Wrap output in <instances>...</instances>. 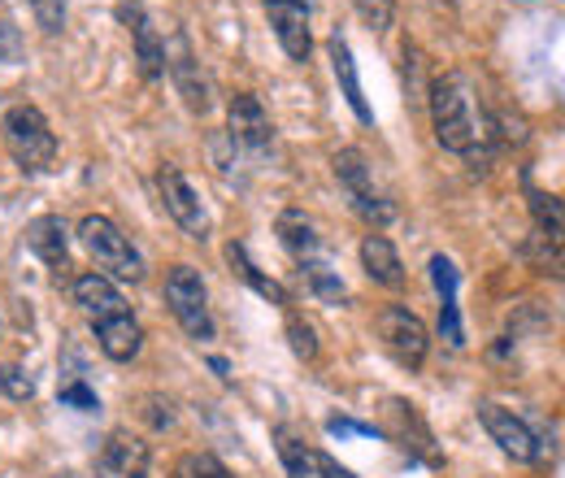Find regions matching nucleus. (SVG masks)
<instances>
[{
    "instance_id": "nucleus-1",
    "label": "nucleus",
    "mask_w": 565,
    "mask_h": 478,
    "mask_svg": "<svg viewBox=\"0 0 565 478\" xmlns=\"http://www.w3.org/2000/svg\"><path fill=\"white\" fill-rule=\"evenodd\" d=\"M430 127L439 148L457 152V157H475L479 148H488L492 139V118L479 100V87L466 70H448L435 78L430 87Z\"/></svg>"
},
{
    "instance_id": "nucleus-2",
    "label": "nucleus",
    "mask_w": 565,
    "mask_h": 478,
    "mask_svg": "<svg viewBox=\"0 0 565 478\" xmlns=\"http://www.w3.org/2000/svg\"><path fill=\"white\" fill-rule=\"evenodd\" d=\"M78 240H83V248L92 253V262L105 270V278H122V283H140L143 278L140 248L131 244V235H127L114 217L87 213V217L78 222Z\"/></svg>"
},
{
    "instance_id": "nucleus-3",
    "label": "nucleus",
    "mask_w": 565,
    "mask_h": 478,
    "mask_svg": "<svg viewBox=\"0 0 565 478\" xmlns=\"http://www.w3.org/2000/svg\"><path fill=\"white\" fill-rule=\"evenodd\" d=\"M0 139L22 170H49L57 161V136L35 105H13L0 123Z\"/></svg>"
},
{
    "instance_id": "nucleus-4",
    "label": "nucleus",
    "mask_w": 565,
    "mask_h": 478,
    "mask_svg": "<svg viewBox=\"0 0 565 478\" xmlns=\"http://www.w3.org/2000/svg\"><path fill=\"white\" fill-rule=\"evenodd\" d=\"M166 305L174 314V322L192 336V340H213V318H210V291L196 266H174L166 274Z\"/></svg>"
},
{
    "instance_id": "nucleus-5",
    "label": "nucleus",
    "mask_w": 565,
    "mask_h": 478,
    "mask_svg": "<svg viewBox=\"0 0 565 478\" xmlns=\"http://www.w3.org/2000/svg\"><path fill=\"white\" fill-rule=\"evenodd\" d=\"M335 179H340V188H344V196L353 201V209L365 217V222H374V226H387L392 217H396V205L374 188V170H370V161H365V152L361 148H344V152H335Z\"/></svg>"
},
{
    "instance_id": "nucleus-6",
    "label": "nucleus",
    "mask_w": 565,
    "mask_h": 478,
    "mask_svg": "<svg viewBox=\"0 0 565 478\" xmlns=\"http://www.w3.org/2000/svg\"><path fill=\"white\" fill-rule=\"evenodd\" d=\"M374 331H379L383 348H387L405 370H423L430 336H426L423 318H418L414 309H405V305H387V309L374 318Z\"/></svg>"
},
{
    "instance_id": "nucleus-7",
    "label": "nucleus",
    "mask_w": 565,
    "mask_h": 478,
    "mask_svg": "<svg viewBox=\"0 0 565 478\" xmlns=\"http://www.w3.org/2000/svg\"><path fill=\"white\" fill-rule=\"evenodd\" d=\"M157 192H161L166 213H170L192 240H210V209H205V201L196 196V188L183 179L179 166H161V174H157Z\"/></svg>"
},
{
    "instance_id": "nucleus-8",
    "label": "nucleus",
    "mask_w": 565,
    "mask_h": 478,
    "mask_svg": "<svg viewBox=\"0 0 565 478\" xmlns=\"http://www.w3.org/2000/svg\"><path fill=\"white\" fill-rule=\"evenodd\" d=\"M479 422H483V431L500 444V453H504V457H513L518 466H535V461H540V453H544V448H540L535 431H531V426H526L513 410L483 401V405H479Z\"/></svg>"
},
{
    "instance_id": "nucleus-9",
    "label": "nucleus",
    "mask_w": 565,
    "mask_h": 478,
    "mask_svg": "<svg viewBox=\"0 0 565 478\" xmlns=\"http://www.w3.org/2000/svg\"><path fill=\"white\" fill-rule=\"evenodd\" d=\"M166 70L174 74V87H179L183 105H188L192 114H210V109H213V87H210V78H205V70H201V62L192 57V49H188V35H183V31H170Z\"/></svg>"
},
{
    "instance_id": "nucleus-10",
    "label": "nucleus",
    "mask_w": 565,
    "mask_h": 478,
    "mask_svg": "<svg viewBox=\"0 0 565 478\" xmlns=\"http://www.w3.org/2000/svg\"><path fill=\"white\" fill-rule=\"evenodd\" d=\"M226 131H231V144H239L248 152H266L275 144V123H270V114L262 109V100L253 92L231 96V105H226Z\"/></svg>"
},
{
    "instance_id": "nucleus-11",
    "label": "nucleus",
    "mask_w": 565,
    "mask_h": 478,
    "mask_svg": "<svg viewBox=\"0 0 565 478\" xmlns=\"http://www.w3.org/2000/svg\"><path fill=\"white\" fill-rule=\"evenodd\" d=\"M118 18L127 22V31H131V40H136V62H140V74L148 78V83H157V78H161V70H166V40H161V31H157L152 13L143 9L140 0H131V4H122V9H118Z\"/></svg>"
},
{
    "instance_id": "nucleus-12",
    "label": "nucleus",
    "mask_w": 565,
    "mask_h": 478,
    "mask_svg": "<svg viewBox=\"0 0 565 478\" xmlns=\"http://www.w3.org/2000/svg\"><path fill=\"white\" fill-rule=\"evenodd\" d=\"M266 13H270V26L279 35L282 53L291 62H309L313 53V31H309V4L305 0H266Z\"/></svg>"
},
{
    "instance_id": "nucleus-13",
    "label": "nucleus",
    "mask_w": 565,
    "mask_h": 478,
    "mask_svg": "<svg viewBox=\"0 0 565 478\" xmlns=\"http://www.w3.org/2000/svg\"><path fill=\"white\" fill-rule=\"evenodd\" d=\"M96 478H148V444L131 431H114L96 457Z\"/></svg>"
},
{
    "instance_id": "nucleus-14",
    "label": "nucleus",
    "mask_w": 565,
    "mask_h": 478,
    "mask_svg": "<svg viewBox=\"0 0 565 478\" xmlns=\"http://www.w3.org/2000/svg\"><path fill=\"white\" fill-rule=\"evenodd\" d=\"M26 248L53 274L71 270V231L57 213H40L35 222H26Z\"/></svg>"
},
{
    "instance_id": "nucleus-15",
    "label": "nucleus",
    "mask_w": 565,
    "mask_h": 478,
    "mask_svg": "<svg viewBox=\"0 0 565 478\" xmlns=\"http://www.w3.org/2000/svg\"><path fill=\"white\" fill-rule=\"evenodd\" d=\"M457 266L448 257H430V283L439 291V336L448 348H466V331H461V309H457Z\"/></svg>"
},
{
    "instance_id": "nucleus-16",
    "label": "nucleus",
    "mask_w": 565,
    "mask_h": 478,
    "mask_svg": "<svg viewBox=\"0 0 565 478\" xmlns=\"http://www.w3.org/2000/svg\"><path fill=\"white\" fill-rule=\"evenodd\" d=\"M71 296H74V305H78L92 322L114 318V314H122V309H127V300H122V291L114 287V278H105L100 270L78 274V278L71 283Z\"/></svg>"
},
{
    "instance_id": "nucleus-17",
    "label": "nucleus",
    "mask_w": 565,
    "mask_h": 478,
    "mask_svg": "<svg viewBox=\"0 0 565 478\" xmlns=\"http://www.w3.org/2000/svg\"><path fill=\"white\" fill-rule=\"evenodd\" d=\"M361 270L370 274V283L379 287H405V262L396 253V244L387 235H365L361 240Z\"/></svg>"
},
{
    "instance_id": "nucleus-18",
    "label": "nucleus",
    "mask_w": 565,
    "mask_h": 478,
    "mask_svg": "<svg viewBox=\"0 0 565 478\" xmlns=\"http://www.w3.org/2000/svg\"><path fill=\"white\" fill-rule=\"evenodd\" d=\"M92 327H96V343H100V352H105L109 361H131V357H140L143 331L127 309L114 314V318H100V322H92Z\"/></svg>"
},
{
    "instance_id": "nucleus-19",
    "label": "nucleus",
    "mask_w": 565,
    "mask_h": 478,
    "mask_svg": "<svg viewBox=\"0 0 565 478\" xmlns=\"http://www.w3.org/2000/svg\"><path fill=\"white\" fill-rule=\"evenodd\" d=\"M327 49H331V66H335L340 92H344L349 109L356 114V123H361V127H374V109H370V105H365V96H361V74H356V62H353V49H349V40L335 31Z\"/></svg>"
},
{
    "instance_id": "nucleus-20",
    "label": "nucleus",
    "mask_w": 565,
    "mask_h": 478,
    "mask_svg": "<svg viewBox=\"0 0 565 478\" xmlns=\"http://www.w3.org/2000/svg\"><path fill=\"white\" fill-rule=\"evenodd\" d=\"M275 448L287 478H331L327 475V457L318 448H309L291 426H275Z\"/></svg>"
},
{
    "instance_id": "nucleus-21",
    "label": "nucleus",
    "mask_w": 565,
    "mask_h": 478,
    "mask_svg": "<svg viewBox=\"0 0 565 478\" xmlns=\"http://www.w3.org/2000/svg\"><path fill=\"white\" fill-rule=\"evenodd\" d=\"M275 231H279L282 248L291 253V257H300V262H313V253H318V226H313V217L305 213V209H282L279 222H275Z\"/></svg>"
},
{
    "instance_id": "nucleus-22",
    "label": "nucleus",
    "mask_w": 565,
    "mask_h": 478,
    "mask_svg": "<svg viewBox=\"0 0 565 478\" xmlns=\"http://www.w3.org/2000/svg\"><path fill=\"white\" fill-rule=\"evenodd\" d=\"M226 262H231V270L239 274L262 300H275V305H287V287H282L279 278H270V274H262V266L248 257V248L244 244H226Z\"/></svg>"
},
{
    "instance_id": "nucleus-23",
    "label": "nucleus",
    "mask_w": 565,
    "mask_h": 478,
    "mask_svg": "<svg viewBox=\"0 0 565 478\" xmlns=\"http://www.w3.org/2000/svg\"><path fill=\"white\" fill-rule=\"evenodd\" d=\"M531 196V213H535V222H540V235H548V240H557L562 244V201L557 196H544V192H526Z\"/></svg>"
},
{
    "instance_id": "nucleus-24",
    "label": "nucleus",
    "mask_w": 565,
    "mask_h": 478,
    "mask_svg": "<svg viewBox=\"0 0 565 478\" xmlns=\"http://www.w3.org/2000/svg\"><path fill=\"white\" fill-rule=\"evenodd\" d=\"M179 478H235L213 453H188L183 461H179V470H174Z\"/></svg>"
},
{
    "instance_id": "nucleus-25",
    "label": "nucleus",
    "mask_w": 565,
    "mask_h": 478,
    "mask_svg": "<svg viewBox=\"0 0 565 478\" xmlns=\"http://www.w3.org/2000/svg\"><path fill=\"white\" fill-rule=\"evenodd\" d=\"M305 278H309V287H313V296H322V300H344V283L331 274V266L305 262Z\"/></svg>"
},
{
    "instance_id": "nucleus-26",
    "label": "nucleus",
    "mask_w": 565,
    "mask_h": 478,
    "mask_svg": "<svg viewBox=\"0 0 565 478\" xmlns=\"http://www.w3.org/2000/svg\"><path fill=\"white\" fill-rule=\"evenodd\" d=\"M26 4H31V13H35L44 35H62L66 31V0H26Z\"/></svg>"
},
{
    "instance_id": "nucleus-27",
    "label": "nucleus",
    "mask_w": 565,
    "mask_h": 478,
    "mask_svg": "<svg viewBox=\"0 0 565 478\" xmlns=\"http://www.w3.org/2000/svg\"><path fill=\"white\" fill-rule=\"evenodd\" d=\"M0 392H4L9 401H31V396H35V379H31L22 365H4V370H0Z\"/></svg>"
},
{
    "instance_id": "nucleus-28",
    "label": "nucleus",
    "mask_w": 565,
    "mask_h": 478,
    "mask_svg": "<svg viewBox=\"0 0 565 478\" xmlns=\"http://www.w3.org/2000/svg\"><path fill=\"white\" fill-rule=\"evenodd\" d=\"M287 336H291V352L300 361H313L318 357V340H313V327L300 322V318H287Z\"/></svg>"
},
{
    "instance_id": "nucleus-29",
    "label": "nucleus",
    "mask_w": 565,
    "mask_h": 478,
    "mask_svg": "<svg viewBox=\"0 0 565 478\" xmlns=\"http://www.w3.org/2000/svg\"><path fill=\"white\" fill-rule=\"evenodd\" d=\"M356 4V13L374 26V31H387L392 26V18H396V4L392 0H353Z\"/></svg>"
},
{
    "instance_id": "nucleus-30",
    "label": "nucleus",
    "mask_w": 565,
    "mask_h": 478,
    "mask_svg": "<svg viewBox=\"0 0 565 478\" xmlns=\"http://www.w3.org/2000/svg\"><path fill=\"white\" fill-rule=\"evenodd\" d=\"M62 405L83 410V413H96V410H100V396H96L87 383H78V379H74V383H66V387H62Z\"/></svg>"
},
{
    "instance_id": "nucleus-31",
    "label": "nucleus",
    "mask_w": 565,
    "mask_h": 478,
    "mask_svg": "<svg viewBox=\"0 0 565 478\" xmlns=\"http://www.w3.org/2000/svg\"><path fill=\"white\" fill-rule=\"evenodd\" d=\"M22 62V35L13 22L0 18V66H18Z\"/></svg>"
},
{
    "instance_id": "nucleus-32",
    "label": "nucleus",
    "mask_w": 565,
    "mask_h": 478,
    "mask_svg": "<svg viewBox=\"0 0 565 478\" xmlns=\"http://www.w3.org/2000/svg\"><path fill=\"white\" fill-rule=\"evenodd\" d=\"M143 405H148V422L157 426V431H166V426H174V405L170 401H161V396H143Z\"/></svg>"
},
{
    "instance_id": "nucleus-33",
    "label": "nucleus",
    "mask_w": 565,
    "mask_h": 478,
    "mask_svg": "<svg viewBox=\"0 0 565 478\" xmlns=\"http://www.w3.org/2000/svg\"><path fill=\"white\" fill-rule=\"evenodd\" d=\"M327 431H331V435H340V439H344V435H379L374 426H361V422H353V417H331V422H327Z\"/></svg>"
},
{
    "instance_id": "nucleus-34",
    "label": "nucleus",
    "mask_w": 565,
    "mask_h": 478,
    "mask_svg": "<svg viewBox=\"0 0 565 478\" xmlns=\"http://www.w3.org/2000/svg\"><path fill=\"white\" fill-rule=\"evenodd\" d=\"M210 370L222 374V379H231V361H226V357H210Z\"/></svg>"
},
{
    "instance_id": "nucleus-35",
    "label": "nucleus",
    "mask_w": 565,
    "mask_h": 478,
    "mask_svg": "<svg viewBox=\"0 0 565 478\" xmlns=\"http://www.w3.org/2000/svg\"><path fill=\"white\" fill-rule=\"evenodd\" d=\"M327 475L331 478H356L353 470H344V466H335V461H327Z\"/></svg>"
}]
</instances>
